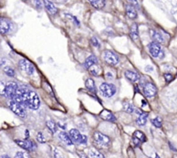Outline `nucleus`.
<instances>
[{
	"instance_id": "1",
	"label": "nucleus",
	"mask_w": 177,
	"mask_h": 158,
	"mask_svg": "<svg viewBox=\"0 0 177 158\" xmlns=\"http://www.w3.org/2000/svg\"><path fill=\"white\" fill-rule=\"evenodd\" d=\"M99 90H100L102 95L104 97H107V98L113 97L117 92V87L114 84H108V83H103L100 85Z\"/></svg>"
},
{
	"instance_id": "2",
	"label": "nucleus",
	"mask_w": 177,
	"mask_h": 158,
	"mask_svg": "<svg viewBox=\"0 0 177 158\" xmlns=\"http://www.w3.org/2000/svg\"><path fill=\"white\" fill-rule=\"evenodd\" d=\"M94 141L96 143L97 145L103 147V148H108L110 144V139L109 136H107L106 135L99 132V131H96L94 133Z\"/></svg>"
},
{
	"instance_id": "3",
	"label": "nucleus",
	"mask_w": 177,
	"mask_h": 158,
	"mask_svg": "<svg viewBox=\"0 0 177 158\" xmlns=\"http://www.w3.org/2000/svg\"><path fill=\"white\" fill-rule=\"evenodd\" d=\"M18 66L22 71H24L25 74L31 76L35 72V66L27 59H21L18 62Z\"/></svg>"
},
{
	"instance_id": "4",
	"label": "nucleus",
	"mask_w": 177,
	"mask_h": 158,
	"mask_svg": "<svg viewBox=\"0 0 177 158\" xmlns=\"http://www.w3.org/2000/svg\"><path fill=\"white\" fill-rule=\"evenodd\" d=\"M9 107L19 117H25L26 116V110L24 109L25 107H24L22 104L11 100L9 102Z\"/></svg>"
},
{
	"instance_id": "5",
	"label": "nucleus",
	"mask_w": 177,
	"mask_h": 158,
	"mask_svg": "<svg viewBox=\"0 0 177 158\" xmlns=\"http://www.w3.org/2000/svg\"><path fill=\"white\" fill-rule=\"evenodd\" d=\"M18 90V85L15 82H9L6 84V89H5V97L10 99H13V97L16 95L17 90Z\"/></svg>"
},
{
	"instance_id": "6",
	"label": "nucleus",
	"mask_w": 177,
	"mask_h": 158,
	"mask_svg": "<svg viewBox=\"0 0 177 158\" xmlns=\"http://www.w3.org/2000/svg\"><path fill=\"white\" fill-rule=\"evenodd\" d=\"M103 58L105 62L110 65H117L119 63V56L111 51H106L103 54Z\"/></svg>"
},
{
	"instance_id": "7",
	"label": "nucleus",
	"mask_w": 177,
	"mask_h": 158,
	"mask_svg": "<svg viewBox=\"0 0 177 158\" xmlns=\"http://www.w3.org/2000/svg\"><path fill=\"white\" fill-rule=\"evenodd\" d=\"M12 24L11 22L5 18V17H0V34L5 35L9 33L11 30Z\"/></svg>"
},
{
	"instance_id": "8",
	"label": "nucleus",
	"mask_w": 177,
	"mask_h": 158,
	"mask_svg": "<svg viewBox=\"0 0 177 158\" xmlns=\"http://www.w3.org/2000/svg\"><path fill=\"white\" fill-rule=\"evenodd\" d=\"M143 93L147 97H153L156 95L157 93V89L155 87V85L152 83H147L144 86H143Z\"/></svg>"
},
{
	"instance_id": "9",
	"label": "nucleus",
	"mask_w": 177,
	"mask_h": 158,
	"mask_svg": "<svg viewBox=\"0 0 177 158\" xmlns=\"http://www.w3.org/2000/svg\"><path fill=\"white\" fill-rule=\"evenodd\" d=\"M15 143L24 150H33L37 148V145L34 142L30 140H15Z\"/></svg>"
},
{
	"instance_id": "10",
	"label": "nucleus",
	"mask_w": 177,
	"mask_h": 158,
	"mask_svg": "<svg viewBox=\"0 0 177 158\" xmlns=\"http://www.w3.org/2000/svg\"><path fill=\"white\" fill-rule=\"evenodd\" d=\"M149 53L152 56L154 57H158L160 56L161 53L162 52V47L160 45V44L156 43V42H151L149 45Z\"/></svg>"
},
{
	"instance_id": "11",
	"label": "nucleus",
	"mask_w": 177,
	"mask_h": 158,
	"mask_svg": "<svg viewBox=\"0 0 177 158\" xmlns=\"http://www.w3.org/2000/svg\"><path fill=\"white\" fill-rule=\"evenodd\" d=\"M124 75H125V77H126L128 81H130V82H132V83H136V82H138V81L140 80V75H139L138 73L135 72V71H132V70H126L125 73H124Z\"/></svg>"
},
{
	"instance_id": "12",
	"label": "nucleus",
	"mask_w": 177,
	"mask_h": 158,
	"mask_svg": "<svg viewBox=\"0 0 177 158\" xmlns=\"http://www.w3.org/2000/svg\"><path fill=\"white\" fill-rule=\"evenodd\" d=\"M69 136L71 141L73 142V143H79L80 141H81V138H82V135H81L80 132H79L77 129H70L69 132Z\"/></svg>"
},
{
	"instance_id": "13",
	"label": "nucleus",
	"mask_w": 177,
	"mask_h": 158,
	"mask_svg": "<svg viewBox=\"0 0 177 158\" xmlns=\"http://www.w3.org/2000/svg\"><path fill=\"white\" fill-rule=\"evenodd\" d=\"M100 116H101L103 120H105V121L112 122V123L116 122V117H115V116H114L113 113H112L111 111H110V110L103 109V110L101 112Z\"/></svg>"
},
{
	"instance_id": "14",
	"label": "nucleus",
	"mask_w": 177,
	"mask_h": 158,
	"mask_svg": "<svg viewBox=\"0 0 177 158\" xmlns=\"http://www.w3.org/2000/svg\"><path fill=\"white\" fill-rule=\"evenodd\" d=\"M44 6L47 10V11L51 14V15H56L58 11V9L57 8V6L51 1H44Z\"/></svg>"
},
{
	"instance_id": "15",
	"label": "nucleus",
	"mask_w": 177,
	"mask_h": 158,
	"mask_svg": "<svg viewBox=\"0 0 177 158\" xmlns=\"http://www.w3.org/2000/svg\"><path fill=\"white\" fill-rule=\"evenodd\" d=\"M126 14L131 19H135L137 17V12H136L135 8L132 4H129V3L126 4Z\"/></svg>"
},
{
	"instance_id": "16",
	"label": "nucleus",
	"mask_w": 177,
	"mask_h": 158,
	"mask_svg": "<svg viewBox=\"0 0 177 158\" xmlns=\"http://www.w3.org/2000/svg\"><path fill=\"white\" fill-rule=\"evenodd\" d=\"M130 37L133 41L136 42L139 39V33H138V25L137 24L134 23L130 27Z\"/></svg>"
},
{
	"instance_id": "17",
	"label": "nucleus",
	"mask_w": 177,
	"mask_h": 158,
	"mask_svg": "<svg viewBox=\"0 0 177 158\" xmlns=\"http://www.w3.org/2000/svg\"><path fill=\"white\" fill-rule=\"evenodd\" d=\"M96 63H98V60H97V57L96 56H90L89 57H87V59L85 60V62H84V67L87 69V70H89L92 65H94V64H96Z\"/></svg>"
},
{
	"instance_id": "18",
	"label": "nucleus",
	"mask_w": 177,
	"mask_h": 158,
	"mask_svg": "<svg viewBox=\"0 0 177 158\" xmlns=\"http://www.w3.org/2000/svg\"><path fill=\"white\" fill-rule=\"evenodd\" d=\"M58 138L62 142H63L65 144H67L69 146L73 145V142L71 141L69 134H67L66 132H60L58 134Z\"/></svg>"
},
{
	"instance_id": "19",
	"label": "nucleus",
	"mask_w": 177,
	"mask_h": 158,
	"mask_svg": "<svg viewBox=\"0 0 177 158\" xmlns=\"http://www.w3.org/2000/svg\"><path fill=\"white\" fill-rule=\"evenodd\" d=\"M139 116L136 118V123L140 126H143L146 124L147 123V118H148V113H144V112H140L138 111Z\"/></svg>"
},
{
	"instance_id": "20",
	"label": "nucleus",
	"mask_w": 177,
	"mask_h": 158,
	"mask_svg": "<svg viewBox=\"0 0 177 158\" xmlns=\"http://www.w3.org/2000/svg\"><path fill=\"white\" fill-rule=\"evenodd\" d=\"M87 156L89 158H104V156L95 148H90Z\"/></svg>"
},
{
	"instance_id": "21",
	"label": "nucleus",
	"mask_w": 177,
	"mask_h": 158,
	"mask_svg": "<svg viewBox=\"0 0 177 158\" xmlns=\"http://www.w3.org/2000/svg\"><path fill=\"white\" fill-rule=\"evenodd\" d=\"M102 70H102L101 66H100L98 63L92 65V66L89 69V71L91 73V75H93V76H95V77L100 76L101 73H102Z\"/></svg>"
},
{
	"instance_id": "22",
	"label": "nucleus",
	"mask_w": 177,
	"mask_h": 158,
	"mask_svg": "<svg viewBox=\"0 0 177 158\" xmlns=\"http://www.w3.org/2000/svg\"><path fill=\"white\" fill-rule=\"evenodd\" d=\"M85 86L86 88L92 93H96V84L95 82L92 78H88L85 82Z\"/></svg>"
},
{
	"instance_id": "23",
	"label": "nucleus",
	"mask_w": 177,
	"mask_h": 158,
	"mask_svg": "<svg viewBox=\"0 0 177 158\" xmlns=\"http://www.w3.org/2000/svg\"><path fill=\"white\" fill-rule=\"evenodd\" d=\"M150 34H151L152 38L155 40L154 42H156V43H158V44H160V43H163V42H164L163 37H162V35L160 32L155 31H151Z\"/></svg>"
},
{
	"instance_id": "24",
	"label": "nucleus",
	"mask_w": 177,
	"mask_h": 158,
	"mask_svg": "<svg viewBox=\"0 0 177 158\" xmlns=\"http://www.w3.org/2000/svg\"><path fill=\"white\" fill-rule=\"evenodd\" d=\"M90 3H91V5L98 10H102L104 6H105V1L104 0H91L90 1Z\"/></svg>"
},
{
	"instance_id": "25",
	"label": "nucleus",
	"mask_w": 177,
	"mask_h": 158,
	"mask_svg": "<svg viewBox=\"0 0 177 158\" xmlns=\"http://www.w3.org/2000/svg\"><path fill=\"white\" fill-rule=\"evenodd\" d=\"M134 137H135L136 139H138L141 143H144L146 141V136H145V134L142 133V131L140 130H135L134 135H133Z\"/></svg>"
},
{
	"instance_id": "26",
	"label": "nucleus",
	"mask_w": 177,
	"mask_h": 158,
	"mask_svg": "<svg viewBox=\"0 0 177 158\" xmlns=\"http://www.w3.org/2000/svg\"><path fill=\"white\" fill-rule=\"evenodd\" d=\"M46 126L48 127V129L52 132V133H56L57 132V129H58V127H57V124L54 121H47L46 122Z\"/></svg>"
},
{
	"instance_id": "27",
	"label": "nucleus",
	"mask_w": 177,
	"mask_h": 158,
	"mask_svg": "<svg viewBox=\"0 0 177 158\" xmlns=\"http://www.w3.org/2000/svg\"><path fill=\"white\" fill-rule=\"evenodd\" d=\"M3 71H4V73H5L8 77H15V70H14L11 67H10V66H5V67H3Z\"/></svg>"
},
{
	"instance_id": "28",
	"label": "nucleus",
	"mask_w": 177,
	"mask_h": 158,
	"mask_svg": "<svg viewBox=\"0 0 177 158\" xmlns=\"http://www.w3.org/2000/svg\"><path fill=\"white\" fill-rule=\"evenodd\" d=\"M151 122H152V124L156 128H161L162 125V118L160 116H156L155 118L152 119Z\"/></svg>"
},
{
	"instance_id": "29",
	"label": "nucleus",
	"mask_w": 177,
	"mask_h": 158,
	"mask_svg": "<svg viewBox=\"0 0 177 158\" xmlns=\"http://www.w3.org/2000/svg\"><path fill=\"white\" fill-rule=\"evenodd\" d=\"M135 108L134 105L130 103H124L123 104V110L126 111L127 113H132L134 111Z\"/></svg>"
},
{
	"instance_id": "30",
	"label": "nucleus",
	"mask_w": 177,
	"mask_h": 158,
	"mask_svg": "<svg viewBox=\"0 0 177 158\" xmlns=\"http://www.w3.org/2000/svg\"><path fill=\"white\" fill-rule=\"evenodd\" d=\"M37 140L40 143H45V142H46V139H45V137H44V136L43 135L42 132H38L37 133Z\"/></svg>"
},
{
	"instance_id": "31",
	"label": "nucleus",
	"mask_w": 177,
	"mask_h": 158,
	"mask_svg": "<svg viewBox=\"0 0 177 158\" xmlns=\"http://www.w3.org/2000/svg\"><path fill=\"white\" fill-rule=\"evenodd\" d=\"M14 158H31V157H30L26 152L18 151V152H17V154L15 155V157Z\"/></svg>"
},
{
	"instance_id": "32",
	"label": "nucleus",
	"mask_w": 177,
	"mask_h": 158,
	"mask_svg": "<svg viewBox=\"0 0 177 158\" xmlns=\"http://www.w3.org/2000/svg\"><path fill=\"white\" fill-rule=\"evenodd\" d=\"M5 89H6V84L3 81H0V95L5 97Z\"/></svg>"
},
{
	"instance_id": "33",
	"label": "nucleus",
	"mask_w": 177,
	"mask_h": 158,
	"mask_svg": "<svg viewBox=\"0 0 177 158\" xmlns=\"http://www.w3.org/2000/svg\"><path fill=\"white\" fill-rule=\"evenodd\" d=\"M163 77H164L166 82H168V83L171 82V81L174 79V76H173L172 74H170V73H165V74L163 75Z\"/></svg>"
},
{
	"instance_id": "34",
	"label": "nucleus",
	"mask_w": 177,
	"mask_h": 158,
	"mask_svg": "<svg viewBox=\"0 0 177 158\" xmlns=\"http://www.w3.org/2000/svg\"><path fill=\"white\" fill-rule=\"evenodd\" d=\"M91 44H92L93 46H95V47H99V45H100V44H99L97 38H95V37H93V38H91Z\"/></svg>"
},
{
	"instance_id": "35",
	"label": "nucleus",
	"mask_w": 177,
	"mask_h": 158,
	"mask_svg": "<svg viewBox=\"0 0 177 158\" xmlns=\"http://www.w3.org/2000/svg\"><path fill=\"white\" fill-rule=\"evenodd\" d=\"M87 143V136L85 135H82V138H81V141H80V144H85Z\"/></svg>"
},
{
	"instance_id": "36",
	"label": "nucleus",
	"mask_w": 177,
	"mask_h": 158,
	"mask_svg": "<svg viewBox=\"0 0 177 158\" xmlns=\"http://www.w3.org/2000/svg\"><path fill=\"white\" fill-rule=\"evenodd\" d=\"M132 141H133V143H134V144H135V146H136V147H138V146H140V144H141V142L138 140V139H136L135 137H132Z\"/></svg>"
},
{
	"instance_id": "37",
	"label": "nucleus",
	"mask_w": 177,
	"mask_h": 158,
	"mask_svg": "<svg viewBox=\"0 0 177 158\" xmlns=\"http://www.w3.org/2000/svg\"><path fill=\"white\" fill-rule=\"evenodd\" d=\"M77 153H78V155H79L80 158H89L88 157V156H87L85 153H83V152H82V151H78Z\"/></svg>"
},
{
	"instance_id": "38",
	"label": "nucleus",
	"mask_w": 177,
	"mask_h": 158,
	"mask_svg": "<svg viewBox=\"0 0 177 158\" xmlns=\"http://www.w3.org/2000/svg\"><path fill=\"white\" fill-rule=\"evenodd\" d=\"M54 158H62V155L59 153L57 150H55V151H54Z\"/></svg>"
},
{
	"instance_id": "39",
	"label": "nucleus",
	"mask_w": 177,
	"mask_h": 158,
	"mask_svg": "<svg viewBox=\"0 0 177 158\" xmlns=\"http://www.w3.org/2000/svg\"><path fill=\"white\" fill-rule=\"evenodd\" d=\"M147 71H149V70H153V68L151 67V66H148V67H146V69H145Z\"/></svg>"
},
{
	"instance_id": "40",
	"label": "nucleus",
	"mask_w": 177,
	"mask_h": 158,
	"mask_svg": "<svg viewBox=\"0 0 177 158\" xmlns=\"http://www.w3.org/2000/svg\"><path fill=\"white\" fill-rule=\"evenodd\" d=\"M25 137H26V140H28V137H29V131L28 130H25Z\"/></svg>"
},
{
	"instance_id": "41",
	"label": "nucleus",
	"mask_w": 177,
	"mask_h": 158,
	"mask_svg": "<svg viewBox=\"0 0 177 158\" xmlns=\"http://www.w3.org/2000/svg\"><path fill=\"white\" fill-rule=\"evenodd\" d=\"M107 77H110V78H112V77H112V75H111V73H110V72H108V73H107Z\"/></svg>"
},
{
	"instance_id": "42",
	"label": "nucleus",
	"mask_w": 177,
	"mask_h": 158,
	"mask_svg": "<svg viewBox=\"0 0 177 158\" xmlns=\"http://www.w3.org/2000/svg\"><path fill=\"white\" fill-rule=\"evenodd\" d=\"M0 158H10V157H8L7 155H3V156H1Z\"/></svg>"
},
{
	"instance_id": "43",
	"label": "nucleus",
	"mask_w": 177,
	"mask_h": 158,
	"mask_svg": "<svg viewBox=\"0 0 177 158\" xmlns=\"http://www.w3.org/2000/svg\"><path fill=\"white\" fill-rule=\"evenodd\" d=\"M176 76H177V74H176Z\"/></svg>"
}]
</instances>
